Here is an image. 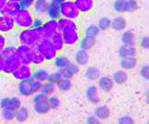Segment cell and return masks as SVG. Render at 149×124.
I'll return each instance as SVG.
<instances>
[{"mask_svg": "<svg viewBox=\"0 0 149 124\" xmlns=\"http://www.w3.org/2000/svg\"><path fill=\"white\" fill-rule=\"evenodd\" d=\"M0 55H1L3 58L2 73L12 75V73L17 69V67L20 65L17 55H16V47L7 45L5 48L0 52Z\"/></svg>", "mask_w": 149, "mask_h": 124, "instance_id": "obj_1", "label": "cell"}, {"mask_svg": "<svg viewBox=\"0 0 149 124\" xmlns=\"http://www.w3.org/2000/svg\"><path fill=\"white\" fill-rule=\"evenodd\" d=\"M41 38L42 37L40 35L38 30L33 28V27L19 30V32L17 33L18 44L31 47V48H35Z\"/></svg>", "mask_w": 149, "mask_h": 124, "instance_id": "obj_2", "label": "cell"}, {"mask_svg": "<svg viewBox=\"0 0 149 124\" xmlns=\"http://www.w3.org/2000/svg\"><path fill=\"white\" fill-rule=\"evenodd\" d=\"M33 18H35V15L33 13L31 9L21 8L13 16L15 28L19 30L31 28V27H33Z\"/></svg>", "mask_w": 149, "mask_h": 124, "instance_id": "obj_3", "label": "cell"}, {"mask_svg": "<svg viewBox=\"0 0 149 124\" xmlns=\"http://www.w3.org/2000/svg\"><path fill=\"white\" fill-rule=\"evenodd\" d=\"M41 86V82L36 81V80L33 78H30L27 80H23V81H19L17 90L19 95L25 96V98H28V96H32L35 94L40 92Z\"/></svg>", "mask_w": 149, "mask_h": 124, "instance_id": "obj_4", "label": "cell"}, {"mask_svg": "<svg viewBox=\"0 0 149 124\" xmlns=\"http://www.w3.org/2000/svg\"><path fill=\"white\" fill-rule=\"evenodd\" d=\"M35 48L43 55L45 61H53L58 55L49 38H41Z\"/></svg>", "mask_w": 149, "mask_h": 124, "instance_id": "obj_5", "label": "cell"}, {"mask_svg": "<svg viewBox=\"0 0 149 124\" xmlns=\"http://www.w3.org/2000/svg\"><path fill=\"white\" fill-rule=\"evenodd\" d=\"M60 17L76 20L80 16V12L74 5V0H64L59 3Z\"/></svg>", "mask_w": 149, "mask_h": 124, "instance_id": "obj_6", "label": "cell"}, {"mask_svg": "<svg viewBox=\"0 0 149 124\" xmlns=\"http://www.w3.org/2000/svg\"><path fill=\"white\" fill-rule=\"evenodd\" d=\"M113 8L118 13L133 12L139 9V4L136 0H116Z\"/></svg>", "mask_w": 149, "mask_h": 124, "instance_id": "obj_7", "label": "cell"}, {"mask_svg": "<svg viewBox=\"0 0 149 124\" xmlns=\"http://www.w3.org/2000/svg\"><path fill=\"white\" fill-rule=\"evenodd\" d=\"M38 32L41 35L42 38H50L53 36L56 33L60 32L58 29V25H57V21L54 19H47L44 21L41 27H39Z\"/></svg>", "mask_w": 149, "mask_h": 124, "instance_id": "obj_8", "label": "cell"}, {"mask_svg": "<svg viewBox=\"0 0 149 124\" xmlns=\"http://www.w3.org/2000/svg\"><path fill=\"white\" fill-rule=\"evenodd\" d=\"M61 35L65 46H76L80 41V33L79 29H66L61 31Z\"/></svg>", "mask_w": 149, "mask_h": 124, "instance_id": "obj_9", "label": "cell"}, {"mask_svg": "<svg viewBox=\"0 0 149 124\" xmlns=\"http://www.w3.org/2000/svg\"><path fill=\"white\" fill-rule=\"evenodd\" d=\"M33 51V48H31V47L19 44L18 46H16V55H17L20 64L31 65Z\"/></svg>", "mask_w": 149, "mask_h": 124, "instance_id": "obj_10", "label": "cell"}, {"mask_svg": "<svg viewBox=\"0 0 149 124\" xmlns=\"http://www.w3.org/2000/svg\"><path fill=\"white\" fill-rule=\"evenodd\" d=\"M33 69L32 65H26V64H20L17 69L12 73L13 78L17 81H23L32 78Z\"/></svg>", "mask_w": 149, "mask_h": 124, "instance_id": "obj_11", "label": "cell"}, {"mask_svg": "<svg viewBox=\"0 0 149 124\" xmlns=\"http://www.w3.org/2000/svg\"><path fill=\"white\" fill-rule=\"evenodd\" d=\"M21 106V100L17 96H8V98H4L0 101V107L2 110H11V111L15 112Z\"/></svg>", "mask_w": 149, "mask_h": 124, "instance_id": "obj_12", "label": "cell"}, {"mask_svg": "<svg viewBox=\"0 0 149 124\" xmlns=\"http://www.w3.org/2000/svg\"><path fill=\"white\" fill-rule=\"evenodd\" d=\"M15 29V24L13 16L0 13V33L3 35L12 33Z\"/></svg>", "mask_w": 149, "mask_h": 124, "instance_id": "obj_13", "label": "cell"}, {"mask_svg": "<svg viewBox=\"0 0 149 124\" xmlns=\"http://www.w3.org/2000/svg\"><path fill=\"white\" fill-rule=\"evenodd\" d=\"M48 4V0H36L31 8L35 16H46Z\"/></svg>", "mask_w": 149, "mask_h": 124, "instance_id": "obj_14", "label": "cell"}, {"mask_svg": "<svg viewBox=\"0 0 149 124\" xmlns=\"http://www.w3.org/2000/svg\"><path fill=\"white\" fill-rule=\"evenodd\" d=\"M74 5L80 13H89L95 8V0H74Z\"/></svg>", "mask_w": 149, "mask_h": 124, "instance_id": "obj_15", "label": "cell"}, {"mask_svg": "<svg viewBox=\"0 0 149 124\" xmlns=\"http://www.w3.org/2000/svg\"><path fill=\"white\" fill-rule=\"evenodd\" d=\"M138 50L134 45H123L118 49V55L121 58L125 57H136Z\"/></svg>", "mask_w": 149, "mask_h": 124, "instance_id": "obj_16", "label": "cell"}, {"mask_svg": "<svg viewBox=\"0 0 149 124\" xmlns=\"http://www.w3.org/2000/svg\"><path fill=\"white\" fill-rule=\"evenodd\" d=\"M20 9H21V6H20L19 3L7 1L4 7L2 8L0 13H3V15H5L13 16H13L15 15V13L17 12Z\"/></svg>", "mask_w": 149, "mask_h": 124, "instance_id": "obj_17", "label": "cell"}, {"mask_svg": "<svg viewBox=\"0 0 149 124\" xmlns=\"http://www.w3.org/2000/svg\"><path fill=\"white\" fill-rule=\"evenodd\" d=\"M46 16L48 17V19H54V20H57L60 17L59 4L58 3H56V2L52 1V0H49Z\"/></svg>", "mask_w": 149, "mask_h": 124, "instance_id": "obj_18", "label": "cell"}, {"mask_svg": "<svg viewBox=\"0 0 149 124\" xmlns=\"http://www.w3.org/2000/svg\"><path fill=\"white\" fill-rule=\"evenodd\" d=\"M86 98L88 101L93 104H97L100 101V96L99 92V88L96 85H91L86 90Z\"/></svg>", "mask_w": 149, "mask_h": 124, "instance_id": "obj_19", "label": "cell"}, {"mask_svg": "<svg viewBox=\"0 0 149 124\" xmlns=\"http://www.w3.org/2000/svg\"><path fill=\"white\" fill-rule=\"evenodd\" d=\"M99 80V88L104 93H109L114 88L115 83L110 76H100Z\"/></svg>", "mask_w": 149, "mask_h": 124, "instance_id": "obj_20", "label": "cell"}, {"mask_svg": "<svg viewBox=\"0 0 149 124\" xmlns=\"http://www.w3.org/2000/svg\"><path fill=\"white\" fill-rule=\"evenodd\" d=\"M89 60L90 55L88 53V51H85V50L79 49L74 55V61H76V64L79 66H86Z\"/></svg>", "mask_w": 149, "mask_h": 124, "instance_id": "obj_21", "label": "cell"}, {"mask_svg": "<svg viewBox=\"0 0 149 124\" xmlns=\"http://www.w3.org/2000/svg\"><path fill=\"white\" fill-rule=\"evenodd\" d=\"M59 71L61 72V75H62L63 78H72L73 76H74L77 73L79 72V66L77 65L76 63L71 62L68 66H66L65 68L59 70Z\"/></svg>", "mask_w": 149, "mask_h": 124, "instance_id": "obj_22", "label": "cell"}, {"mask_svg": "<svg viewBox=\"0 0 149 124\" xmlns=\"http://www.w3.org/2000/svg\"><path fill=\"white\" fill-rule=\"evenodd\" d=\"M56 21H57V25H58V29L60 32L66 29H77V23L76 22V20L59 17Z\"/></svg>", "mask_w": 149, "mask_h": 124, "instance_id": "obj_23", "label": "cell"}, {"mask_svg": "<svg viewBox=\"0 0 149 124\" xmlns=\"http://www.w3.org/2000/svg\"><path fill=\"white\" fill-rule=\"evenodd\" d=\"M52 42L53 46L55 47V49L56 50L57 53H60L63 51L64 47H65V44H64V41H63V38H62V35H61V32H57L56 33L55 35L53 36H51L49 38Z\"/></svg>", "mask_w": 149, "mask_h": 124, "instance_id": "obj_24", "label": "cell"}, {"mask_svg": "<svg viewBox=\"0 0 149 124\" xmlns=\"http://www.w3.org/2000/svg\"><path fill=\"white\" fill-rule=\"evenodd\" d=\"M127 22L123 16H117L111 20V28L117 32H123L126 29Z\"/></svg>", "mask_w": 149, "mask_h": 124, "instance_id": "obj_25", "label": "cell"}, {"mask_svg": "<svg viewBox=\"0 0 149 124\" xmlns=\"http://www.w3.org/2000/svg\"><path fill=\"white\" fill-rule=\"evenodd\" d=\"M49 75H50V73L47 71L46 69H37V70H33L32 78L36 80V81L44 83V82L48 81Z\"/></svg>", "mask_w": 149, "mask_h": 124, "instance_id": "obj_26", "label": "cell"}, {"mask_svg": "<svg viewBox=\"0 0 149 124\" xmlns=\"http://www.w3.org/2000/svg\"><path fill=\"white\" fill-rule=\"evenodd\" d=\"M33 111L38 115H46L51 111V108L48 104L47 100H43V101L33 103Z\"/></svg>", "mask_w": 149, "mask_h": 124, "instance_id": "obj_27", "label": "cell"}, {"mask_svg": "<svg viewBox=\"0 0 149 124\" xmlns=\"http://www.w3.org/2000/svg\"><path fill=\"white\" fill-rule=\"evenodd\" d=\"M84 75H85V78L90 81H96L100 78V70L95 66H90L86 68Z\"/></svg>", "mask_w": 149, "mask_h": 124, "instance_id": "obj_28", "label": "cell"}, {"mask_svg": "<svg viewBox=\"0 0 149 124\" xmlns=\"http://www.w3.org/2000/svg\"><path fill=\"white\" fill-rule=\"evenodd\" d=\"M79 44L80 49L85 50V51H89V50L92 49L95 46V44H96V38L84 35V37L80 39Z\"/></svg>", "mask_w": 149, "mask_h": 124, "instance_id": "obj_29", "label": "cell"}, {"mask_svg": "<svg viewBox=\"0 0 149 124\" xmlns=\"http://www.w3.org/2000/svg\"><path fill=\"white\" fill-rule=\"evenodd\" d=\"M112 79H113L114 83H116V84L123 85V84H124V83L127 81L128 75H127L126 72L123 71V70H118V71L115 72L113 73Z\"/></svg>", "mask_w": 149, "mask_h": 124, "instance_id": "obj_30", "label": "cell"}, {"mask_svg": "<svg viewBox=\"0 0 149 124\" xmlns=\"http://www.w3.org/2000/svg\"><path fill=\"white\" fill-rule=\"evenodd\" d=\"M138 65L137 57H125L120 60V67L123 70H133Z\"/></svg>", "mask_w": 149, "mask_h": 124, "instance_id": "obj_31", "label": "cell"}, {"mask_svg": "<svg viewBox=\"0 0 149 124\" xmlns=\"http://www.w3.org/2000/svg\"><path fill=\"white\" fill-rule=\"evenodd\" d=\"M95 116L100 120L107 119L110 116V110L106 105L97 106L95 110Z\"/></svg>", "mask_w": 149, "mask_h": 124, "instance_id": "obj_32", "label": "cell"}, {"mask_svg": "<svg viewBox=\"0 0 149 124\" xmlns=\"http://www.w3.org/2000/svg\"><path fill=\"white\" fill-rule=\"evenodd\" d=\"M53 62H54V65H55L56 68L58 69V70H61L63 68H65L66 66H68L71 63L70 59L67 57V56L58 55L56 56L55 59L53 60Z\"/></svg>", "mask_w": 149, "mask_h": 124, "instance_id": "obj_33", "label": "cell"}, {"mask_svg": "<svg viewBox=\"0 0 149 124\" xmlns=\"http://www.w3.org/2000/svg\"><path fill=\"white\" fill-rule=\"evenodd\" d=\"M29 110L26 107L21 106L18 110L15 111V119L17 120L19 123H23L28 120L29 118Z\"/></svg>", "mask_w": 149, "mask_h": 124, "instance_id": "obj_34", "label": "cell"}, {"mask_svg": "<svg viewBox=\"0 0 149 124\" xmlns=\"http://www.w3.org/2000/svg\"><path fill=\"white\" fill-rule=\"evenodd\" d=\"M45 59H44L43 55L40 53L36 48H33V55H32V60H31V65L32 66H36V67H39L44 64Z\"/></svg>", "mask_w": 149, "mask_h": 124, "instance_id": "obj_35", "label": "cell"}, {"mask_svg": "<svg viewBox=\"0 0 149 124\" xmlns=\"http://www.w3.org/2000/svg\"><path fill=\"white\" fill-rule=\"evenodd\" d=\"M135 39H136V35L130 30L124 31L123 35H121V41H123V45H134Z\"/></svg>", "mask_w": 149, "mask_h": 124, "instance_id": "obj_36", "label": "cell"}, {"mask_svg": "<svg viewBox=\"0 0 149 124\" xmlns=\"http://www.w3.org/2000/svg\"><path fill=\"white\" fill-rule=\"evenodd\" d=\"M56 90V84H53L49 81H46L42 83V86H41V90L40 92L42 94H44L45 96H53L55 94Z\"/></svg>", "mask_w": 149, "mask_h": 124, "instance_id": "obj_37", "label": "cell"}, {"mask_svg": "<svg viewBox=\"0 0 149 124\" xmlns=\"http://www.w3.org/2000/svg\"><path fill=\"white\" fill-rule=\"evenodd\" d=\"M73 86V82L71 78H62L59 80V82L56 84V88L61 92H67L72 88Z\"/></svg>", "mask_w": 149, "mask_h": 124, "instance_id": "obj_38", "label": "cell"}, {"mask_svg": "<svg viewBox=\"0 0 149 124\" xmlns=\"http://www.w3.org/2000/svg\"><path fill=\"white\" fill-rule=\"evenodd\" d=\"M97 27L100 31H107L111 28V19L108 17H102L97 22Z\"/></svg>", "mask_w": 149, "mask_h": 124, "instance_id": "obj_39", "label": "cell"}, {"mask_svg": "<svg viewBox=\"0 0 149 124\" xmlns=\"http://www.w3.org/2000/svg\"><path fill=\"white\" fill-rule=\"evenodd\" d=\"M100 29L97 25H90L85 31V35L87 36H91V37H95L96 38L97 35H100Z\"/></svg>", "mask_w": 149, "mask_h": 124, "instance_id": "obj_40", "label": "cell"}, {"mask_svg": "<svg viewBox=\"0 0 149 124\" xmlns=\"http://www.w3.org/2000/svg\"><path fill=\"white\" fill-rule=\"evenodd\" d=\"M63 78L62 75H61V72L59 71H56V72H53L51 73L49 75V78H48V81L53 83V84H57V83L59 82V80Z\"/></svg>", "mask_w": 149, "mask_h": 124, "instance_id": "obj_41", "label": "cell"}, {"mask_svg": "<svg viewBox=\"0 0 149 124\" xmlns=\"http://www.w3.org/2000/svg\"><path fill=\"white\" fill-rule=\"evenodd\" d=\"M47 101H48V104L50 106L51 110L57 109L60 106V103H61V102H60V99L57 98V96H48V98H47Z\"/></svg>", "mask_w": 149, "mask_h": 124, "instance_id": "obj_42", "label": "cell"}, {"mask_svg": "<svg viewBox=\"0 0 149 124\" xmlns=\"http://www.w3.org/2000/svg\"><path fill=\"white\" fill-rule=\"evenodd\" d=\"M2 118L7 121H12L15 118V112L11 110H2Z\"/></svg>", "mask_w": 149, "mask_h": 124, "instance_id": "obj_43", "label": "cell"}, {"mask_svg": "<svg viewBox=\"0 0 149 124\" xmlns=\"http://www.w3.org/2000/svg\"><path fill=\"white\" fill-rule=\"evenodd\" d=\"M118 124H135V120L130 116H123L118 118Z\"/></svg>", "mask_w": 149, "mask_h": 124, "instance_id": "obj_44", "label": "cell"}, {"mask_svg": "<svg viewBox=\"0 0 149 124\" xmlns=\"http://www.w3.org/2000/svg\"><path fill=\"white\" fill-rule=\"evenodd\" d=\"M48 96H45L44 94H42L41 92H38L33 95V103H37V102H40V101H43V100H47Z\"/></svg>", "mask_w": 149, "mask_h": 124, "instance_id": "obj_45", "label": "cell"}, {"mask_svg": "<svg viewBox=\"0 0 149 124\" xmlns=\"http://www.w3.org/2000/svg\"><path fill=\"white\" fill-rule=\"evenodd\" d=\"M44 21H45V20L43 19L42 16H35V18H33V28L38 29L39 27L42 26Z\"/></svg>", "mask_w": 149, "mask_h": 124, "instance_id": "obj_46", "label": "cell"}, {"mask_svg": "<svg viewBox=\"0 0 149 124\" xmlns=\"http://www.w3.org/2000/svg\"><path fill=\"white\" fill-rule=\"evenodd\" d=\"M35 1L36 0H21V1L19 2V4H20V6H21V8L31 9Z\"/></svg>", "mask_w": 149, "mask_h": 124, "instance_id": "obj_47", "label": "cell"}, {"mask_svg": "<svg viewBox=\"0 0 149 124\" xmlns=\"http://www.w3.org/2000/svg\"><path fill=\"white\" fill-rule=\"evenodd\" d=\"M86 124H101V120L99 119L96 116H89L86 118Z\"/></svg>", "mask_w": 149, "mask_h": 124, "instance_id": "obj_48", "label": "cell"}, {"mask_svg": "<svg viewBox=\"0 0 149 124\" xmlns=\"http://www.w3.org/2000/svg\"><path fill=\"white\" fill-rule=\"evenodd\" d=\"M140 73L144 79H148L149 78V67L147 65L143 66L140 70Z\"/></svg>", "mask_w": 149, "mask_h": 124, "instance_id": "obj_49", "label": "cell"}, {"mask_svg": "<svg viewBox=\"0 0 149 124\" xmlns=\"http://www.w3.org/2000/svg\"><path fill=\"white\" fill-rule=\"evenodd\" d=\"M7 42H8V39H7L6 35L0 33V52L7 46Z\"/></svg>", "mask_w": 149, "mask_h": 124, "instance_id": "obj_50", "label": "cell"}, {"mask_svg": "<svg viewBox=\"0 0 149 124\" xmlns=\"http://www.w3.org/2000/svg\"><path fill=\"white\" fill-rule=\"evenodd\" d=\"M141 48H143V49L149 48V38L147 36H143V37L141 39Z\"/></svg>", "mask_w": 149, "mask_h": 124, "instance_id": "obj_51", "label": "cell"}, {"mask_svg": "<svg viewBox=\"0 0 149 124\" xmlns=\"http://www.w3.org/2000/svg\"><path fill=\"white\" fill-rule=\"evenodd\" d=\"M6 2H7V0H0V12H1L2 8L6 4Z\"/></svg>", "mask_w": 149, "mask_h": 124, "instance_id": "obj_52", "label": "cell"}, {"mask_svg": "<svg viewBox=\"0 0 149 124\" xmlns=\"http://www.w3.org/2000/svg\"><path fill=\"white\" fill-rule=\"evenodd\" d=\"M2 68H3V58L1 55H0V73H2Z\"/></svg>", "mask_w": 149, "mask_h": 124, "instance_id": "obj_53", "label": "cell"}, {"mask_svg": "<svg viewBox=\"0 0 149 124\" xmlns=\"http://www.w3.org/2000/svg\"><path fill=\"white\" fill-rule=\"evenodd\" d=\"M7 1H10V2H16V3H19L21 0H7Z\"/></svg>", "mask_w": 149, "mask_h": 124, "instance_id": "obj_54", "label": "cell"}, {"mask_svg": "<svg viewBox=\"0 0 149 124\" xmlns=\"http://www.w3.org/2000/svg\"><path fill=\"white\" fill-rule=\"evenodd\" d=\"M52 1H54V2H56V3H61L62 1H64V0H52Z\"/></svg>", "mask_w": 149, "mask_h": 124, "instance_id": "obj_55", "label": "cell"}, {"mask_svg": "<svg viewBox=\"0 0 149 124\" xmlns=\"http://www.w3.org/2000/svg\"><path fill=\"white\" fill-rule=\"evenodd\" d=\"M18 124H22V123H18Z\"/></svg>", "mask_w": 149, "mask_h": 124, "instance_id": "obj_56", "label": "cell"}, {"mask_svg": "<svg viewBox=\"0 0 149 124\" xmlns=\"http://www.w3.org/2000/svg\"><path fill=\"white\" fill-rule=\"evenodd\" d=\"M48 1H49V0H48Z\"/></svg>", "mask_w": 149, "mask_h": 124, "instance_id": "obj_57", "label": "cell"}]
</instances>
